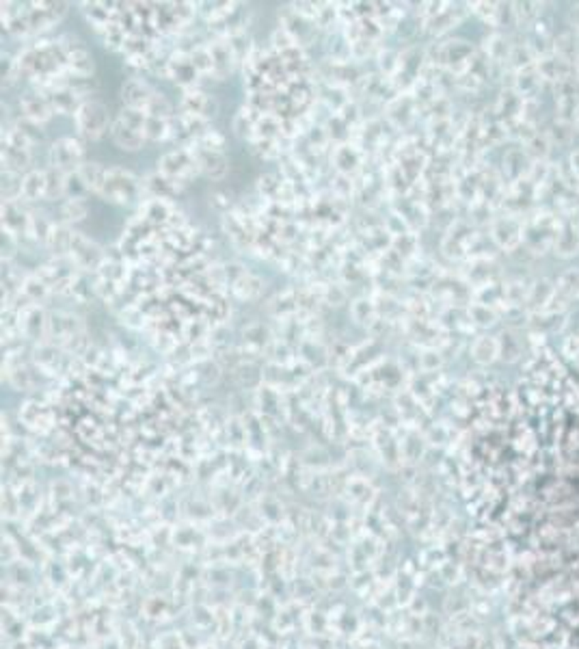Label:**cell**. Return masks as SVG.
Returning a JSON list of instances; mask_svg holds the SVG:
<instances>
[{
    "instance_id": "6da1fadb",
    "label": "cell",
    "mask_w": 579,
    "mask_h": 649,
    "mask_svg": "<svg viewBox=\"0 0 579 649\" xmlns=\"http://www.w3.org/2000/svg\"><path fill=\"white\" fill-rule=\"evenodd\" d=\"M145 126H148V115L136 109H123L121 115L111 126L113 143L123 152H136L145 146Z\"/></svg>"
},
{
    "instance_id": "7a4b0ae2",
    "label": "cell",
    "mask_w": 579,
    "mask_h": 649,
    "mask_svg": "<svg viewBox=\"0 0 579 649\" xmlns=\"http://www.w3.org/2000/svg\"><path fill=\"white\" fill-rule=\"evenodd\" d=\"M78 134L87 141H98L106 132H111V115L109 109L100 100H84L74 115Z\"/></svg>"
},
{
    "instance_id": "3957f363",
    "label": "cell",
    "mask_w": 579,
    "mask_h": 649,
    "mask_svg": "<svg viewBox=\"0 0 579 649\" xmlns=\"http://www.w3.org/2000/svg\"><path fill=\"white\" fill-rule=\"evenodd\" d=\"M138 191H140V182L136 180L134 173L119 167H111L106 171V180L100 195L113 204H130L138 195Z\"/></svg>"
},
{
    "instance_id": "277c9868",
    "label": "cell",
    "mask_w": 579,
    "mask_h": 649,
    "mask_svg": "<svg viewBox=\"0 0 579 649\" xmlns=\"http://www.w3.org/2000/svg\"><path fill=\"white\" fill-rule=\"evenodd\" d=\"M84 154H87V150L80 138L63 136L53 143L50 152H48V158H50V167H55L63 173H72L80 165H84Z\"/></svg>"
},
{
    "instance_id": "5b68a950",
    "label": "cell",
    "mask_w": 579,
    "mask_h": 649,
    "mask_svg": "<svg viewBox=\"0 0 579 649\" xmlns=\"http://www.w3.org/2000/svg\"><path fill=\"white\" fill-rule=\"evenodd\" d=\"M199 171L197 158L192 154V150H177L171 152L167 156H162V160H158V173L169 178L171 182H186L192 173Z\"/></svg>"
},
{
    "instance_id": "8992f818",
    "label": "cell",
    "mask_w": 579,
    "mask_h": 649,
    "mask_svg": "<svg viewBox=\"0 0 579 649\" xmlns=\"http://www.w3.org/2000/svg\"><path fill=\"white\" fill-rule=\"evenodd\" d=\"M154 94L156 91L143 78H130L121 87V102L126 104V109L145 111V107H148V102L152 100Z\"/></svg>"
},
{
    "instance_id": "52a82bcc",
    "label": "cell",
    "mask_w": 579,
    "mask_h": 649,
    "mask_svg": "<svg viewBox=\"0 0 579 649\" xmlns=\"http://www.w3.org/2000/svg\"><path fill=\"white\" fill-rule=\"evenodd\" d=\"M70 256L80 268H93V266H98V262L102 260L100 247L95 243H91L89 239L76 234V231H74V239H72Z\"/></svg>"
},
{
    "instance_id": "ba28073f",
    "label": "cell",
    "mask_w": 579,
    "mask_h": 649,
    "mask_svg": "<svg viewBox=\"0 0 579 649\" xmlns=\"http://www.w3.org/2000/svg\"><path fill=\"white\" fill-rule=\"evenodd\" d=\"M197 158V165H199V171H204L208 178L212 180H221L225 173H227V158L219 152V150H208L202 146V150H192Z\"/></svg>"
},
{
    "instance_id": "9c48e42d",
    "label": "cell",
    "mask_w": 579,
    "mask_h": 649,
    "mask_svg": "<svg viewBox=\"0 0 579 649\" xmlns=\"http://www.w3.org/2000/svg\"><path fill=\"white\" fill-rule=\"evenodd\" d=\"M182 107L195 119H210L216 115V102L208 94H202V91H188Z\"/></svg>"
},
{
    "instance_id": "30bf717a",
    "label": "cell",
    "mask_w": 579,
    "mask_h": 649,
    "mask_svg": "<svg viewBox=\"0 0 579 649\" xmlns=\"http://www.w3.org/2000/svg\"><path fill=\"white\" fill-rule=\"evenodd\" d=\"M20 107L24 111V119H31L35 124H45L55 115L50 102H48L45 96H39V94H26L22 100H20Z\"/></svg>"
},
{
    "instance_id": "8fae6325",
    "label": "cell",
    "mask_w": 579,
    "mask_h": 649,
    "mask_svg": "<svg viewBox=\"0 0 579 649\" xmlns=\"http://www.w3.org/2000/svg\"><path fill=\"white\" fill-rule=\"evenodd\" d=\"M3 165H5V171H13V173L26 171L31 165V150L5 143L3 146Z\"/></svg>"
},
{
    "instance_id": "7c38bea8",
    "label": "cell",
    "mask_w": 579,
    "mask_h": 649,
    "mask_svg": "<svg viewBox=\"0 0 579 649\" xmlns=\"http://www.w3.org/2000/svg\"><path fill=\"white\" fill-rule=\"evenodd\" d=\"M78 173H80V178H82V182H84V187H87V191H91V193H98L100 195V191H102V187H104V180H106V167H102L100 163H84V165H80L78 169H76Z\"/></svg>"
},
{
    "instance_id": "4fadbf2b",
    "label": "cell",
    "mask_w": 579,
    "mask_h": 649,
    "mask_svg": "<svg viewBox=\"0 0 579 649\" xmlns=\"http://www.w3.org/2000/svg\"><path fill=\"white\" fill-rule=\"evenodd\" d=\"M45 200V171H28L22 178V197L26 202Z\"/></svg>"
},
{
    "instance_id": "5bb4252c",
    "label": "cell",
    "mask_w": 579,
    "mask_h": 649,
    "mask_svg": "<svg viewBox=\"0 0 579 649\" xmlns=\"http://www.w3.org/2000/svg\"><path fill=\"white\" fill-rule=\"evenodd\" d=\"M72 239L74 234L65 229V225H55L50 227V234L45 239V245L53 249V253H65L72 247Z\"/></svg>"
},
{
    "instance_id": "9a60e30c",
    "label": "cell",
    "mask_w": 579,
    "mask_h": 649,
    "mask_svg": "<svg viewBox=\"0 0 579 649\" xmlns=\"http://www.w3.org/2000/svg\"><path fill=\"white\" fill-rule=\"evenodd\" d=\"M65 175L67 173H63L55 167L45 169V200L65 197Z\"/></svg>"
},
{
    "instance_id": "2e32d148",
    "label": "cell",
    "mask_w": 579,
    "mask_h": 649,
    "mask_svg": "<svg viewBox=\"0 0 579 649\" xmlns=\"http://www.w3.org/2000/svg\"><path fill=\"white\" fill-rule=\"evenodd\" d=\"M87 212H89V206L84 200H67L61 206V217L65 223H78L87 217Z\"/></svg>"
},
{
    "instance_id": "e0dca14e",
    "label": "cell",
    "mask_w": 579,
    "mask_h": 649,
    "mask_svg": "<svg viewBox=\"0 0 579 649\" xmlns=\"http://www.w3.org/2000/svg\"><path fill=\"white\" fill-rule=\"evenodd\" d=\"M18 132L26 138V143L28 146H33V143H37V141H41V126L39 124H35V121H31V119H22V121H18Z\"/></svg>"
}]
</instances>
